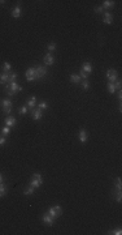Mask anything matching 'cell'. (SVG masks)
Segmentation results:
<instances>
[{"label": "cell", "instance_id": "5b68a950", "mask_svg": "<svg viewBox=\"0 0 122 235\" xmlns=\"http://www.w3.org/2000/svg\"><path fill=\"white\" fill-rule=\"evenodd\" d=\"M46 75H47V67L39 65L35 68V78L36 80H40V78L46 77Z\"/></svg>", "mask_w": 122, "mask_h": 235}, {"label": "cell", "instance_id": "83f0119b", "mask_svg": "<svg viewBox=\"0 0 122 235\" xmlns=\"http://www.w3.org/2000/svg\"><path fill=\"white\" fill-rule=\"evenodd\" d=\"M81 86H82L83 90H88V89H90V82H88V80H83V82L81 84Z\"/></svg>", "mask_w": 122, "mask_h": 235}, {"label": "cell", "instance_id": "e575fe53", "mask_svg": "<svg viewBox=\"0 0 122 235\" xmlns=\"http://www.w3.org/2000/svg\"><path fill=\"white\" fill-rule=\"evenodd\" d=\"M121 98H122V92H121V90H118V99L121 101Z\"/></svg>", "mask_w": 122, "mask_h": 235}, {"label": "cell", "instance_id": "4dcf8cb0", "mask_svg": "<svg viewBox=\"0 0 122 235\" xmlns=\"http://www.w3.org/2000/svg\"><path fill=\"white\" fill-rule=\"evenodd\" d=\"M109 234H113V235H121V234H122V230H121V229H116V230L109 231Z\"/></svg>", "mask_w": 122, "mask_h": 235}, {"label": "cell", "instance_id": "836d02e7", "mask_svg": "<svg viewBox=\"0 0 122 235\" xmlns=\"http://www.w3.org/2000/svg\"><path fill=\"white\" fill-rule=\"evenodd\" d=\"M4 182V176H3V174L0 173V183H3Z\"/></svg>", "mask_w": 122, "mask_h": 235}, {"label": "cell", "instance_id": "44dd1931", "mask_svg": "<svg viewBox=\"0 0 122 235\" xmlns=\"http://www.w3.org/2000/svg\"><path fill=\"white\" fill-rule=\"evenodd\" d=\"M107 88H108V92L110 94H114L116 92H117V88H116L114 82H108V85H107Z\"/></svg>", "mask_w": 122, "mask_h": 235}, {"label": "cell", "instance_id": "ba28073f", "mask_svg": "<svg viewBox=\"0 0 122 235\" xmlns=\"http://www.w3.org/2000/svg\"><path fill=\"white\" fill-rule=\"evenodd\" d=\"M31 115H33L34 120H39V119L43 118V111L40 109H38V107H34V109L31 110Z\"/></svg>", "mask_w": 122, "mask_h": 235}, {"label": "cell", "instance_id": "1f68e13d", "mask_svg": "<svg viewBox=\"0 0 122 235\" xmlns=\"http://www.w3.org/2000/svg\"><path fill=\"white\" fill-rule=\"evenodd\" d=\"M94 12L95 13H103L104 9H103V7H95L94 8Z\"/></svg>", "mask_w": 122, "mask_h": 235}, {"label": "cell", "instance_id": "cb8c5ba5", "mask_svg": "<svg viewBox=\"0 0 122 235\" xmlns=\"http://www.w3.org/2000/svg\"><path fill=\"white\" fill-rule=\"evenodd\" d=\"M113 191H114L113 193H116V196L113 195V196H114V199H116V201H117V202H121V200H122V193H121V191H117V190H113Z\"/></svg>", "mask_w": 122, "mask_h": 235}, {"label": "cell", "instance_id": "5bb4252c", "mask_svg": "<svg viewBox=\"0 0 122 235\" xmlns=\"http://www.w3.org/2000/svg\"><path fill=\"white\" fill-rule=\"evenodd\" d=\"M104 13V17H103V22L105 25H110L113 21V14L110 12H103Z\"/></svg>", "mask_w": 122, "mask_h": 235}, {"label": "cell", "instance_id": "d6a6232c", "mask_svg": "<svg viewBox=\"0 0 122 235\" xmlns=\"http://www.w3.org/2000/svg\"><path fill=\"white\" fill-rule=\"evenodd\" d=\"M5 141H7V138H5L4 136L1 135V136H0V146H3V145L5 144Z\"/></svg>", "mask_w": 122, "mask_h": 235}, {"label": "cell", "instance_id": "8992f818", "mask_svg": "<svg viewBox=\"0 0 122 235\" xmlns=\"http://www.w3.org/2000/svg\"><path fill=\"white\" fill-rule=\"evenodd\" d=\"M4 121H5V126L9 127V128H13V127H16V124H17L16 118L12 116V115H8V116L4 119Z\"/></svg>", "mask_w": 122, "mask_h": 235}, {"label": "cell", "instance_id": "ffe728a7", "mask_svg": "<svg viewBox=\"0 0 122 235\" xmlns=\"http://www.w3.org/2000/svg\"><path fill=\"white\" fill-rule=\"evenodd\" d=\"M70 81H72L73 84H79V82H81L79 75H78V73H72V75H70Z\"/></svg>", "mask_w": 122, "mask_h": 235}, {"label": "cell", "instance_id": "8fae6325", "mask_svg": "<svg viewBox=\"0 0 122 235\" xmlns=\"http://www.w3.org/2000/svg\"><path fill=\"white\" fill-rule=\"evenodd\" d=\"M25 76H26V80H27V81L36 80V78H35V68H29L27 71H26Z\"/></svg>", "mask_w": 122, "mask_h": 235}, {"label": "cell", "instance_id": "d6986e66", "mask_svg": "<svg viewBox=\"0 0 122 235\" xmlns=\"http://www.w3.org/2000/svg\"><path fill=\"white\" fill-rule=\"evenodd\" d=\"M114 4H116V3L113 1V0H105V1L103 3V5H101V7H103V9H104V8L109 9V8H113V7H114Z\"/></svg>", "mask_w": 122, "mask_h": 235}, {"label": "cell", "instance_id": "484cf974", "mask_svg": "<svg viewBox=\"0 0 122 235\" xmlns=\"http://www.w3.org/2000/svg\"><path fill=\"white\" fill-rule=\"evenodd\" d=\"M11 69H12V65H11V63L4 62V64H3V72H11Z\"/></svg>", "mask_w": 122, "mask_h": 235}, {"label": "cell", "instance_id": "30bf717a", "mask_svg": "<svg viewBox=\"0 0 122 235\" xmlns=\"http://www.w3.org/2000/svg\"><path fill=\"white\" fill-rule=\"evenodd\" d=\"M81 69H82V71L85 72L87 76H88V75H91V72H92V69H94V68H92L91 62H85L82 64V68H81Z\"/></svg>", "mask_w": 122, "mask_h": 235}, {"label": "cell", "instance_id": "6da1fadb", "mask_svg": "<svg viewBox=\"0 0 122 235\" xmlns=\"http://www.w3.org/2000/svg\"><path fill=\"white\" fill-rule=\"evenodd\" d=\"M13 103H12V101L11 99H3L1 101V107H3V114L4 115H11L12 114V111H13Z\"/></svg>", "mask_w": 122, "mask_h": 235}, {"label": "cell", "instance_id": "f1b7e54d", "mask_svg": "<svg viewBox=\"0 0 122 235\" xmlns=\"http://www.w3.org/2000/svg\"><path fill=\"white\" fill-rule=\"evenodd\" d=\"M47 48H48V51L52 54V52L56 50V43H55V42H51V43L48 45V47H47Z\"/></svg>", "mask_w": 122, "mask_h": 235}, {"label": "cell", "instance_id": "3957f363", "mask_svg": "<svg viewBox=\"0 0 122 235\" xmlns=\"http://www.w3.org/2000/svg\"><path fill=\"white\" fill-rule=\"evenodd\" d=\"M47 213H48L53 219H56V218H59L61 214H62V208H61L60 205H55V207H52V208L48 209Z\"/></svg>", "mask_w": 122, "mask_h": 235}, {"label": "cell", "instance_id": "d4e9b609", "mask_svg": "<svg viewBox=\"0 0 122 235\" xmlns=\"http://www.w3.org/2000/svg\"><path fill=\"white\" fill-rule=\"evenodd\" d=\"M114 190L121 191L122 190V184H121V178H117L114 182Z\"/></svg>", "mask_w": 122, "mask_h": 235}, {"label": "cell", "instance_id": "4fadbf2b", "mask_svg": "<svg viewBox=\"0 0 122 235\" xmlns=\"http://www.w3.org/2000/svg\"><path fill=\"white\" fill-rule=\"evenodd\" d=\"M43 62H44V64H46V65H53V63H55V58H53V55H52L51 52H48V54L44 56Z\"/></svg>", "mask_w": 122, "mask_h": 235}, {"label": "cell", "instance_id": "9c48e42d", "mask_svg": "<svg viewBox=\"0 0 122 235\" xmlns=\"http://www.w3.org/2000/svg\"><path fill=\"white\" fill-rule=\"evenodd\" d=\"M107 78H108L109 82H114V81L117 80V71L108 69V71H107Z\"/></svg>", "mask_w": 122, "mask_h": 235}, {"label": "cell", "instance_id": "f546056e", "mask_svg": "<svg viewBox=\"0 0 122 235\" xmlns=\"http://www.w3.org/2000/svg\"><path fill=\"white\" fill-rule=\"evenodd\" d=\"M18 112L21 115H26V112H27V106H26V104L25 106H21L20 107V110H18Z\"/></svg>", "mask_w": 122, "mask_h": 235}, {"label": "cell", "instance_id": "277c9868", "mask_svg": "<svg viewBox=\"0 0 122 235\" xmlns=\"http://www.w3.org/2000/svg\"><path fill=\"white\" fill-rule=\"evenodd\" d=\"M7 92H12L13 94L16 95L17 92H22V86L20 85V84H17L16 81H13V82L5 85V93H7Z\"/></svg>", "mask_w": 122, "mask_h": 235}, {"label": "cell", "instance_id": "7a4b0ae2", "mask_svg": "<svg viewBox=\"0 0 122 235\" xmlns=\"http://www.w3.org/2000/svg\"><path fill=\"white\" fill-rule=\"evenodd\" d=\"M42 184H43L42 175H40V174H38V173L33 174V176H31V180H30V185H31V187L36 190V188H39Z\"/></svg>", "mask_w": 122, "mask_h": 235}, {"label": "cell", "instance_id": "9a60e30c", "mask_svg": "<svg viewBox=\"0 0 122 235\" xmlns=\"http://www.w3.org/2000/svg\"><path fill=\"white\" fill-rule=\"evenodd\" d=\"M22 16V9L20 5H16V7L13 8L12 11V17H14V18H20V17Z\"/></svg>", "mask_w": 122, "mask_h": 235}, {"label": "cell", "instance_id": "e0dca14e", "mask_svg": "<svg viewBox=\"0 0 122 235\" xmlns=\"http://www.w3.org/2000/svg\"><path fill=\"white\" fill-rule=\"evenodd\" d=\"M87 137H88V136H87V132L83 128H81L79 129V141L82 144H85L86 141H87Z\"/></svg>", "mask_w": 122, "mask_h": 235}, {"label": "cell", "instance_id": "7402d4cb", "mask_svg": "<svg viewBox=\"0 0 122 235\" xmlns=\"http://www.w3.org/2000/svg\"><path fill=\"white\" fill-rule=\"evenodd\" d=\"M34 191H35V188H33L31 185H29V187H26L25 190H24V195L30 196V195H33V193H34Z\"/></svg>", "mask_w": 122, "mask_h": 235}, {"label": "cell", "instance_id": "603a6c76", "mask_svg": "<svg viewBox=\"0 0 122 235\" xmlns=\"http://www.w3.org/2000/svg\"><path fill=\"white\" fill-rule=\"evenodd\" d=\"M11 129H12V128H9V127L4 126V127H3V128H1V131H0V132H1V135L4 136V137H7V136L11 133Z\"/></svg>", "mask_w": 122, "mask_h": 235}, {"label": "cell", "instance_id": "52a82bcc", "mask_svg": "<svg viewBox=\"0 0 122 235\" xmlns=\"http://www.w3.org/2000/svg\"><path fill=\"white\" fill-rule=\"evenodd\" d=\"M42 222L44 223L46 226H53V223H55V219L52 218V217L49 216L48 213H46V214H43V217H42Z\"/></svg>", "mask_w": 122, "mask_h": 235}, {"label": "cell", "instance_id": "4316f807", "mask_svg": "<svg viewBox=\"0 0 122 235\" xmlns=\"http://www.w3.org/2000/svg\"><path fill=\"white\" fill-rule=\"evenodd\" d=\"M38 109H40L42 111H44V110H47V109H48V103L43 101V102H40L39 104H38Z\"/></svg>", "mask_w": 122, "mask_h": 235}, {"label": "cell", "instance_id": "2e32d148", "mask_svg": "<svg viewBox=\"0 0 122 235\" xmlns=\"http://www.w3.org/2000/svg\"><path fill=\"white\" fill-rule=\"evenodd\" d=\"M35 104H36V97L35 95H31V98H29L27 102H26V106H27V109L33 110L35 107Z\"/></svg>", "mask_w": 122, "mask_h": 235}, {"label": "cell", "instance_id": "ac0fdd59", "mask_svg": "<svg viewBox=\"0 0 122 235\" xmlns=\"http://www.w3.org/2000/svg\"><path fill=\"white\" fill-rule=\"evenodd\" d=\"M7 192H8L7 184H4V182L0 183V197H4L5 195H7Z\"/></svg>", "mask_w": 122, "mask_h": 235}, {"label": "cell", "instance_id": "7c38bea8", "mask_svg": "<svg viewBox=\"0 0 122 235\" xmlns=\"http://www.w3.org/2000/svg\"><path fill=\"white\" fill-rule=\"evenodd\" d=\"M11 72H0V85H7Z\"/></svg>", "mask_w": 122, "mask_h": 235}]
</instances>
